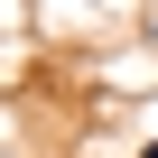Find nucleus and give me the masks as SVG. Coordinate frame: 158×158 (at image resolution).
<instances>
[{
  "label": "nucleus",
  "instance_id": "f257e3e1",
  "mask_svg": "<svg viewBox=\"0 0 158 158\" xmlns=\"http://www.w3.org/2000/svg\"><path fill=\"white\" fill-rule=\"evenodd\" d=\"M139 158H158V139H149V149H139Z\"/></svg>",
  "mask_w": 158,
  "mask_h": 158
}]
</instances>
